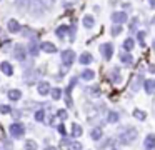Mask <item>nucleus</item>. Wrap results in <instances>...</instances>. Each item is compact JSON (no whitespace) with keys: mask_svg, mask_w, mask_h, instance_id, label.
<instances>
[{"mask_svg":"<svg viewBox=\"0 0 155 150\" xmlns=\"http://www.w3.org/2000/svg\"><path fill=\"white\" fill-rule=\"evenodd\" d=\"M138 137V132L137 128H134V127H130V128L124 130V132L120 133V143H124V145H127V143H132L135 138Z\"/></svg>","mask_w":155,"mask_h":150,"instance_id":"1","label":"nucleus"},{"mask_svg":"<svg viewBox=\"0 0 155 150\" xmlns=\"http://www.w3.org/2000/svg\"><path fill=\"white\" fill-rule=\"evenodd\" d=\"M8 132H10L12 137H15V138H20V137H24V133H25V127L22 125L20 122H14L10 127H8Z\"/></svg>","mask_w":155,"mask_h":150,"instance_id":"2","label":"nucleus"},{"mask_svg":"<svg viewBox=\"0 0 155 150\" xmlns=\"http://www.w3.org/2000/svg\"><path fill=\"white\" fill-rule=\"evenodd\" d=\"M75 60V52L74 50H64L62 52V62H64V65H72Z\"/></svg>","mask_w":155,"mask_h":150,"instance_id":"3","label":"nucleus"},{"mask_svg":"<svg viewBox=\"0 0 155 150\" xmlns=\"http://www.w3.org/2000/svg\"><path fill=\"white\" fill-rule=\"evenodd\" d=\"M37 92L40 93V95H48V92H50V85H48V82H40L38 83Z\"/></svg>","mask_w":155,"mask_h":150,"instance_id":"4","label":"nucleus"},{"mask_svg":"<svg viewBox=\"0 0 155 150\" xmlns=\"http://www.w3.org/2000/svg\"><path fill=\"white\" fill-rule=\"evenodd\" d=\"M100 52H102V55H104L105 58H110V57H112V52H114V48H112L110 43H104V45L100 47Z\"/></svg>","mask_w":155,"mask_h":150,"instance_id":"5","label":"nucleus"},{"mask_svg":"<svg viewBox=\"0 0 155 150\" xmlns=\"http://www.w3.org/2000/svg\"><path fill=\"white\" fill-rule=\"evenodd\" d=\"M15 58H18V60H25V58H27L25 47H22V45H17V47H15Z\"/></svg>","mask_w":155,"mask_h":150,"instance_id":"6","label":"nucleus"},{"mask_svg":"<svg viewBox=\"0 0 155 150\" xmlns=\"http://www.w3.org/2000/svg\"><path fill=\"white\" fill-rule=\"evenodd\" d=\"M143 147H145V150H153V147H155V137L152 135H147V138H145V142H143Z\"/></svg>","mask_w":155,"mask_h":150,"instance_id":"7","label":"nucleus"},{"mask_svg":"<svg viewBox=\"0 0 155 150\" xmlns=\"http://www.w3.org/2000/svg\"><path fill=\"white\" fill-rule=\"evenodd\" d=\"M0 70H2L5 75H12V73H14V67H12V63H8V62L0 63Z\"/></svg>","mask_w":155,"mask_h":150,"instance_id":"8","label":"nucleus"},{"mask_svg":"<svg viewBox=\"0 0 155 150\" xmlns=\"http://www.w3.org/2000/svg\"><path fill=\"white\" fill-rule=\"evenodd\" d=\"M112 20H114L115 23H124L125 20H127V15H125L124 12H115L114 15H112Z\"/></svg>","mask_w":155,"mask_h":150,"instance_id":"9","label":"nucleus"},{"mask_svg":"<svg viewBox=\"0 0 155 150\" xmlns=\"http://www.w3.org/2000/svg\"><path fill=\"white\" fill-rule=\"evenodd\" d=\"M7 95H8V98H10V100L17 102V100L22 97V92H20L18 88H12V90H8V93H7Z\"/></svg>","mask_w":155,"mask_h":150,"instance_id":"10","label":"nucleus"},{"mask_svg":"<svg viewBox=\"0 0 155 150\" xmlns=\"http://www.w3.org/2000/svg\"><path fill=\"white\" fill-rule=\"evenodd\" d=\"M7 27H8V30H10L12 33H15V32H18L20 30V23L17 22V20H8V23H7Z\"/></svg>","mask_w":155,"mask_h":150,"instance_id":"11","label":"nucleus"},{"mask_svg":"<svg viewBox=\"0 0 155 150\" xmlns=\"http://www.w3.org/2000/svg\"><path fill=\"white\" fill-rule=\"evenodd\" d=\"M40 47H42V50H44V52H47V53H54V52H57L55 45H54V43H50V42H44Z\"/></svg>","mask_w":155,"mask_h":150,"instance_id":"12","label":"nucleus"},{"mask_svg":"<svg viewBox=\"0 0 155 150\" xmlns=\"http://www.w3.org/2000/svg\"><path fill=\"white\" fill-rule=\"evenodd\" d=\"M35 2L40 5L42 10H48V8H52V5H54V0H35Z\"/></svg>","mask_w":155,"mask_h":150,"instance_id":"13","label":"nucleus"},{"mask_svg":"<svg viewBox=\"0 0 155 150\" xmlns=\"http://www.w3.org/2000/svg\"><path fill=\"white\" fill-rule=\"evenodd\" d=\"M102 135H104V132H102L100 127H95V128H92L90 137H92L94 140H100V138H102Z\"/></svg>","mask_w":155,"mask_h":150,"instance_id":"14","label":"nucleus"},{"mask_svg":"<svg viewBox=\"0 0 155 150\" xmlns=\"http://www.w3.org/2000/svg\"><path fill=\"white\" fill-rule=\"evenodd\" d=\"M153 87H155V82H153V80H145L143 88H145V92H147V93H153Z\"/></svg>","mask_w":155,"mask_h":150,"instance_id":"15","label":"nucleus"},{"mask_svg":"<svg viewBox=\"0 0 155 150\" xmlns=\"http://www.w3.org/2000/svg\"><path fill=\"white\" fill-rule=\"evenodd\" d=\"M24 148H25V150H37L38 145H37V142H35V140H25Z\"/></svg>","mask_w":155,"mask_h":150,"instance_id":"16","label":"nucleus"},{"mask_svg":"<svg viewBox=\"0 0 155 150\" xmlns=\"http://www.w3.org/2000/svg\"><path fill=\"white\" fill-rule=\"evenodd\" d=\"M82 132H84V130H82V127L78 125V123H74V125H72V137H80Z\"/></svg>","mask_w":155,"mask_h":150,"instance_id":"17","label":"nucleus"},{"mask_svg":"<svg viewBox=\"0 0 155 150\" xmlns=\"http://www.w3.org/2000/svg\"><path fill=\"white\" fill-rule=\"evenodd\" d=\"M92 60H94V58H92V55H90V53H87V52H85V53H82V55H80V63H84V65L90 63Z\"/></svg>","mask_w":155,"mask_h":150,"instance_id":"18","label":"nucleus"},{"mask_svg":"<svg viewBox=\"0 0 155 150\" xmlns=\"http://www.w3.org/2000/svg\"><path fill=\"white\" fill-rule=\"evenodd\" d=\"M95 77L94 70H84V73H82V78L84 80H92Z\"/></svg>","mask_w":155,"mask_h":150,"instance_id":"19","label":"nucleus"},{"mask_svg":"<svg viewBox=\"0 0 155 150\" xmlns=\"http://www.w3.org/2000/svg\"><path fill=\"white\" fill-rule=\"evenodd\" d=\"M118 118H120V117H118L117 112H110V113H108V123H117Z\"/></svg>","mask_w":155,"mask_h":150,"instance_id":"20","label":"nucleus"},{"mask_svg":"<svg viewBox=\"0 0 155 150\" xmlns=\"http://www.w3.org/2000/svg\"><path fill=\"white\" fill-rule=\"evenodd\" d=\"M15 3H17L18 10H25L28 7V0H15Z\"/></svg>","mask_w":155,"mask_h":150,"instance_id":"21","label":"nucleus"},{"mask_svg":"<svg viewBox=\"0 0 155 150\" xmlns=\"http://www.w3.org/2000/svg\"><path fill=\"white\" fill-rule=\"evenodd\" d=\"M84 25L87 27V28H90V27H94V17H90V15L84 17Z\"/></svg>","mask_w":155,"mask_h":150,"instance_id":"22","label":"nucleus"},{"mask_svg":"<svg viewBox=\"0 0 155 150\" xmlns=\"http://www.w3.org/2000/svg\"><path fill=\"white\" fill-rule=\"evenodd\" d=\"M52 98H54V100L62 98V90L60 88H52Z\"/></svg>","mask_w":155,"mask_h":150,"instance_id":"23","label":"nucleus"},{"mask_svg":"<svg viewBox=\"0 0 155 150\" xmlns=\"http://www.w3.org/2000/svg\"><path fill=\"white\" fill-rule=\"evenodd\" d=\"M68 150H82V143L80 142H70L68 143Z\"/></svg>","mask_w":155,"mask_h":150,"instance_id":"24","label":"nucleus"},{"mask_svg":"<svg viewBox=\"0 0 155 150\" xmlns=\"http://www.w3.org/2000/svg\"><path fill=\"white\" fill-rule=\"evenodd\" d=\"M44 118H45V112L44 110H37L35 112V120L37 122H44Z\"/></svg>","mask_w":155,"mask_h":150,"instance_id":"25","label":"nucleus"},{"mask_svg":"<svg viewBox=\"0 0 155 150\" xmlns=\"http://www.w3.org/2000/svg\"><path fill=\"white\" fill-rule=\"evenodd\" d=\"M124 48L130 52V50L134 48V40H132V38H127V40H125V42H124Z\"/></svg>","mask_w":155,"mask_h":150,"instance_id":"26","label":"nucleus"},{"mask_svg":"<svg viewBox=\"0 0 155 150\" xmlns=\"http://www.w3.org/2000/svg\"><path fill=\"white\" fill-rule=\"evenodd\" d=\"M134 117L138 120H145V117H147V113L145 112H140V110H134Z\"/></svg>","mask_w":155,"mask_h":150,"instance_id":"27","label":"nucleus"},{"mask_svg":"<svg viewBox=\"0 0 155 150\" xmlns=\"http://www.w3.org/2000/svg\"><path fill=\"white\" fill-rule=\"evenodd\" d=\"M120 60H122L124 63H132V60H134V58H132V55H127V53H124V55L120 57Z\"/></svg>","mask_w":155,"mask_h":150,"instance_id":"28","label":"nucleus"},{"mask_svg":"<svg viewBox=\"0 0 155 150\" xmlns=\"http://www.w3.org/2000/svg\"><path fill=\"white\" fill-rule=\"evenodd\" d=\"M10 107L8 105H0V113H5V115H7V113H10Z\"/></svg>","mask_w":155,"mask_h":150,"instance_id":"29","label":"nucleus"},{"mask_svg":"<svg viewBox=\"0 0 155 150\" xmlns=\"http://www.w3.org/2000/svg\"><path fill=\"white\" fill-rule=\"evenodd\" d=\"M65 33H67V27H58L57 28V35L58 37H64Z\"/></svg>","mask_w":155,"mask_h":150,"instance_id":"30","label":"nucleus"},{"mask_svg":"<svg viewBox=\"0 0 155 150\" xmlns=\"http://www.w3.org/2000/svg\"><path fill=\"white\" fill-rule=\"evenodd\" d=\"M120 32H122V27L120 25H114V28H112V35H118Z\"/></svg>","mask_w":155,"mask_h":150,"instance_id":"31","label":"nucleus"},{"mask_svg":"<svg viewBox=\"0 0 155 150\" xmlns=\"http://www.w3.org/2000/svg\"><path fill=\"white\" fill-rule=\"evenodd\" d=\"M58 117L60 118H67V112L65 110H58Z\"/></svg>","mask_w":155,"mask_h":150,"instance_id":"32","label":"nucleus"},{"mask_svg":"<svg viewBox=\"0 0 155 150\" xmlns=\"http://www.w3.org/2000/svg\"><path fill=\"white\" fill-rule=\"evenodd\" d=\"M58 132H60L62 135H65V127H64V123H62V125H58Z\"/></svg>","mask_w":155,"mask_h":150,"instance_id":"33","label":"nucleus"},{"mask_svg":"<svg viewBox=\"0 0 155 150\" xmlns=\"http://www.w3.org/2000/svg\"><path fill=\"white\" fill-rule=\"evenodd\" d=\"M30 52H32V53H34V55H37V52H38V48H37V47H35V45H32V47H30Z\"/></svg>","mask_w":155,"mask_h":150,"instance_id":"34","label":"nucleus"},{"mask_svg":"<svg viewBox=\"0 0 155 150\" xmlns=\"http://www.w3.org/2000/svg\"><path fill=\"white\" fill-rule=\"evenodd\" d=\"M45 150H57V148H55V147H47Z\"/></svg>","mask_w":155,"mask_h":150,"instance_id":"35","label":"nucleus"}]
</instances>
